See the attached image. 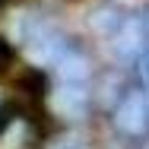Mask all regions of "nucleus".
I'll list each match as a JSON object with an SVG mask.
<instances>
[{"label":"nucleus","mask_w":149,"mask_h":149,"mask_svg":"<svg viewBox=\"0 0 149 149\" xmlns=\"http://www.w3.org/2000/svg\"><path fill=\"white\" fill-rule=\"evenodd\" d=\"M16 41H19V48H22L38 67L51 70L60 60V54H63L76 38H70L67 29H63L60 22H54L48 13H26V16L16 22Z\"/></svg>","instance_id":"f257e3e1"},{"label":"nucleus","mask_w":149,"mask_h":149,"mask_svg":"<svg viewBox=\"0 0 149 149\" xmlns=\"http://www.w3.org/2000/svg\"><path fill=\"white\" fill-rule=\"evenodd\" d=\"M111 127L120 140L140 146L149 143V89L146 86H130L118 95L111 108Z\"/></svg>","instance_id":"f03ea898"},{"label":"nucleus","mask_w":149,"mask_h":149,"mask_svg":"<svg viewBox=\"0 0 149 149\" xmlns=\"http://www.w3.org/2000/svg\"><path fill=\"white\" fill-rule=\"evenodd\" d=\"M51 73H54V79L57 83H76V86H89L92 79V57L89 51L79 45V41H73L63 54H60V60L51 67Z\"/></svg>","instance_id":"7ed1b4c3"},{"label":"nucleus","mask_w":149,"mask_h":149,"mask_svg":"<svg viewBox=\"0 0 149 149\" xmlns=\"http://www.w3.org/2000/svg\"><path fill=\"white\" fill-rule=\"evenodd\" d=\"M54 105L63 118H83L92 108V92L89 86H76V83H57L54 92Z\"/></svg>","instance_id":"20e7f679"},{"label":"nucleus","mask_w":149,"mask_h":149,"mask_svg":"<svg viewBox=\"0 0 149 149\" xmlns=\"http://www.w3.org/2000/svg\"><path fill=\"white\" fill-rule=\"evenodd\" d=\"M13 63H16V45H13L6 35H0V73L10 70Z\"/></svg>","instance_id":"39448f33"},{"label":"nucleus","mask_w":149,"mask_h":149,"mask_svg":"<svg viewBox=\"0 0 149 149\" xmlns=\"http://www.w3.org/2000/svg\"><path fill=\"white\" fill-rule=\"evenodd\" d=\"M136 67H140V76H143V86L149 89V48L143 51V57L136 60Z\"/></svg>","instance_id":"423d86ee"},{"label":"nucleus","mask_w":149,"mask_h":149,"mask_svg":"<svg viewBox=\"0 0 149 149\" xmlns=\"http://www.w3.org/2000/svg\"><path fill=\"white\" fill-rule=\"evenodd\" d=\"M54 149H83V146H54Z\"/></svg>","instance_id":"0eeeda50"},{"label":"nucleus","mask_w":149,"mask_h":149,"mask_svg":"<svg viewBox=\"0 0 149 149\" xmlns=\"http://www.w3.org/2000/svg\"><path fill=\"white\" fill-rule=\"evenodd\" d=\"M6 3H10V0H0V10H3V6H6Z\"/></svg>","instance_id":"6e6552de"}]
</instances>
